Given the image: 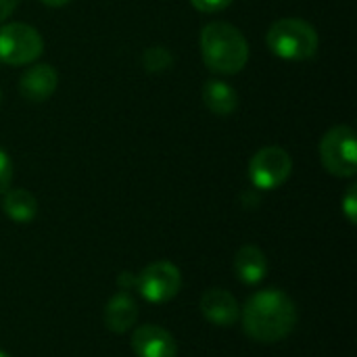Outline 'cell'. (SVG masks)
<instances>
[{
	"instance_id": "6da1fadb",
	"label": "cell",
	"mask_w": 357,
	"mask_h": 357,
	"mask_svg": "<svg viewBox=\"0 0 357 357\" xmlns=\"http://www.w3.org/2000/svg\"><path fill=\"white\" fill-rule=\"evenodd\" d=\"M243 328L257 343H278L297 326V305L280 289H266L249 297L243 312Z\"/></svg>"
},
{
	"instance_id": "7a4b0ae2",
	"label": "cell",
	"mask_w": 357,
	"mask_h": 357,
	"mask_svg": "<svg viewBox=\"0 0 357 357\" xmlns=\"http://www.w3.org/2000/svg\"><path fill=\"white\" fill-rule=\"evenodd\" d=\"M201 54L205 65L220 75H234L249 61V44L238 27L226 21H211L201 31Z\"/></svg>"
},
{
	"instance_id": "3957f363",
	"label": "cell",
	"mask_w": 357,
	"mask_h": 357,
	"mask_svg": "<svg viewBox=\"0 0 357 357\" xmlns=\"http://www.w3.org/2000/svg\"><path fill=\"white\" fill-rule=\"evenodd\" d=\"M268 48L284 61H305L318 52L320 38L314 25L297 17H284L272 23L266 36Z\"/></svg>"
},
{
	"instance_id": "277c9868",
	"label": "cell",
	"mask_w": 357,
	"mask_h": 357,
	"mask_svg": "<svg viewBox=\"0 0 357 357\" xmlns=\"http://www.w3.org/2000/svg\"><path fill=\"white\" fill-rule=\"evenodd\" d=\"M320 161L328 174L354 178L357 174L356 130L349 126L331 128L320 140Z\"/></svg>"
},
{
	"instance_id": "5b68a950",
	"label": "cell",
	"mask_w": 357,
	"mask_h": 357,
	"mask_svg": "<svg viewBox=\"0 0 357 357\" xmlns=\"http://www.w3.org/2000/svg\"><path fill=\"white\" fill-rule=\"evenodd\" d=\"M44 52L40 31L27 23H6L0 27V61L6 65H29Z\"/></svg>"
},
{
	"instance_id": "8992f818",
	"label": "cell",
	"mask_w": 357,
	"mask_h": 357,
	"mask_svg": "<svg viewBox=\"0 0 357 357\" xmlns=\"http://www.w3.org/2000/svg\"><path fill=\"white\" fill-rule=\"evenodd\" d=\"M293 174V159L282 146H264L251 157L249 178L259 190L280 188Z\"/></svg>"
},
{
	"instance_id": "52a82bcc",
	"label": "cell",
	"mask_w": 357,
	"mask_h": 357,
	"mask_svg": "<svg viewBox=\"0 0 357 357\" xmlns=\"http://www.w3.org/2000/svg\"><path fill=\"white\" fill-rule=\"evenodd\" d=\"M140 295L151 303H165L180 293L182 274L172 261H155L136 276Z\"/></svg>"
},
{
	"instance_id": "ba28073f",
	"label": "cell",
	"mask_w": 357,
	"mask_h": 357,
	"mask_svg": "<svg viewBox=\"0 0 357 357\" xmlns=\"http://www.w3.org/2000/svg\"><path fill=\"white\" fill-rule=\"evenodd\" d=\"M132 349L136 357H176V339L161 326L144 324L138 326L132 335Z\"/></svg>"
},
{
	"instance_id": "9c48e42d",
	"label": "cell",
	"mask_w": 357,
	"mask_h": 357,
	"mask_svg": "<svg viewBox=\"0 0 357 357\" xmlns=\"http://www.w3.org/2000/svg\"><path fill=\"white\" fill-rule=\"evenodd\" d=\"M201 314L207 322L228 328L238 322L241 307L232 293H228L224 289H209L201 297Z\"/></svg>"
},
{
	"instance_id": "30bf717a",
	"label": "cell",
	"mask_w": 357,
	"mask_h": 357,
	"mask_svg": "<svg viewBox=\"0 0 357 357\" xmlns=\"http://www.w3.org/2000/svg\"><path fill=\"white\" fill-rule=\"evenodd\" d=\"M56 84H59V73L48 63H40L23 71L19 79V92L29 102H44L54 94Z\"/></svg>"
},
{
	"instance_id": "8fae6325",
	"label": "cell",
	"mask_w": 357,
	"mask_h": 357,
	"mask_svg": "<svg viewBox=\"0 0 357 357\" xmlns=\"http://www.w3.org/2000/svg\"><path fill=\"white\" fill-rule=\"evenodd\" d=\"M136 320H138V305L126 291L115 293L105 305V326L115 335L128 333L136 324Z\"/></svg>"
},
{
	"instance_id": "7c38bea8",
	"label": "cell",
	"mask_w": 357,
	"mask_h": 357,
	"mask_svg": "<svg viewBox=\"0 0 357 357\" xmlns=\"http://www.w3.org/2000/svg\"><path fill=\"white\" fill-rule=\"evenodd\" d=\"M236 278L245 284H259L268 274V259L264 251L255 245H245L234 257Z\"/></svg>"
},
{
	"instance_id": "4fadbf2b",
	"label": "cell",
	"mask_w": 357,
	"mask_h": 357,
	"mask_svg": "<svg viewBox=\"0 0 357 357\" xmlns=\"http://www.w3.org/2000/svg\"><path fill=\"white\" fill-rule=\"evenodd\" d=\"M201 94H203L205 107L213 115L226 117V115L234 113L236 107H238V94H236V90L230 84L222 82V79H209V82H205Z\"/></svg>"
},
{
	"instance_id": "5bb4252c",
	"label": "cell",
	"mask_w": 357,
	"mask_h": 357,
	"mask_svg": "<svg viewBox=\"0 0 357 357\" xmlns=\"http://www.w3.org/2000/svg\"><path fill=\"white\" fill-rule=\"evenodd\" d=\"M2 211L17 224H27L38 215V199L25 190V188H15L6 190L2 197Z\"/></svg>"
},
{
	"instance_id": "9a60e30c",
	"label": "cell",
	"mask_w": 357,
	"mask_h": 357,
	"mask_svg": "<svg viewBox=\"0 0 357 357\" xmlns=\"http://www.w3.org/2000/svg\"><path fill=\"white\" fill-rule=\"evenodd\" d=\"M172 61H174L172 52H169L167 48H163V46H151V48H146L144 54H142V65H144V69L151 71V73L165 71V69L172 65Z\"/></svg>"
},
{
	"instance_id": "2e32d148",
	"label": "cell",
	"mask_w": 357,
	"mask_h": 357,
	"mask_svg": "<svg viewBox=\"0 0 357 357\" xmlns=\"http://www.w3.org/2000/svg\"><path fill=\"white\" fill-rule=\"evenodd\" d=\"M13 182V161L8 153L0 146V195H4L10 188Z\"/></svg>"
},
{
	"instance_id": "e0dca14e",
	"label": "cell",
	"mask_w": 357,
	"mask_h": 357,
	"mask_svg": "<svg viewBox=\"0 0 357 357\" xmlns=\"http://www.w3.org/2000/svg\"><path fill=\"white\" fill-rule=\"evenodd\" d=\"M343 211L349 220V224H356L357 222V186H349V190L345 192V199H343Z\"/></svg>"
},
{
	"instance_id": "ac0fdd59",
	"label": "cell",
	"mask_w": 357,
	"mask_h": 357,
	"mask_svg": "<svg viewBox=\"0 0 357 357\" xmlns=\"http://www.w3.org/2000/svg\"><path fill=\"white\" fill-rule=\"evenodd\" d=\"M234 0H190V4L201 13H220L228 8Z\"/></svg>"
},
{
	"instance_id": "d6986e66",
	"label": "cell",
	"mask_w": 357,
	"mask_h": 357,
	"mask_svg": "<svg viewBox=\"0 0 357 357\" xmlns=\"http://www.w3.org/2000/svg\"><path fill=\"white\" fill-rule=\"evenodd\" d=\"M19 2L21 0H0V23L15 13V8L19 6Z\"/></svg>"
},
{
	"instance_id": "ffe728a7",
	"label": "cell",
	"mask_w": 357,
	"mask_h": 357,
	"mask_svg": "<svg viewBox=\"0 0 357 357\" xmlns=\"http://www.w3.org/2000/svg\"><path fill=\"white\" fill-rule=\"evenodd\" d=\"M119 284H121L123 291H126L130 284H136V278H132V274H121V276H119Z\"/></svg>"
},
{
	"instance_id": "44dd1931",
	"label": "cell",
	"mask_w": 357,
	"mask_h": 357,
	"mask_svg": "<svg viewBox=\"0 0 357 357\" xmlns=\"http://www.w3.org/2000/svg\"><path fill=\"white\" fill-rule=\"evenodd\" d=\"M42 4H46V6H52V8H59V6H65L69 0H40Z\"/></svg>"
},
{
	"instance_id": "7402d4cb",
	"label": "cell",
	"mask_w": 357,
	"mask_h": 357,
	"mask_svg": "<svg viewBox=\"0 0 357 357\" xmlns=\"http://www.w3.org/2000/svg\"><path fill=\"white\" fill-rule=\"evenodd\" d=\"M0 357H10L8 354H4V351H0Z\"/></svg>"
},
{
	"instance_id": "603a6c76",
	"label": "cell",
	"mask_w": 357,
	"mask_h": 357,
	"mask_svg": "<svg viewBox=\"0 0 357 357\" xmlns=\"http://www.w3.org/2000/svg\"><path fill=\"white\" fill-rule=\"evenodd\" d=\"M0 102H2V90H0Z\"/></svg>"
}]
</instances>
